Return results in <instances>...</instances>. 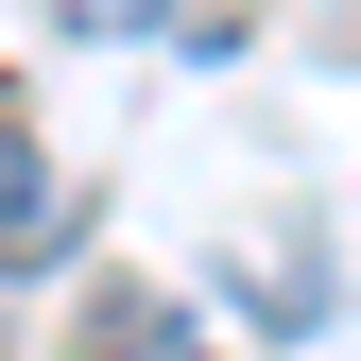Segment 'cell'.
Returning <instances> with one entry per match:
<instances>
[{
  "instance_id": "6da1fadb",
  "label": "cell",
  "mask_w": 361,
  "mask_h": 361,
  "mask_svg": "<svg viewBox=\"0 0 361 361\" xmlns=\"http://www.w3.org/2000/svg\"><path fill=\"white\" fill-rule=\"evenodd\" d=\"M69 241V172L18 138V121H0V276H35V258Z\"/></svg>"
},
{
  "instance_id": "7a4b0ae2",
  "label": "cell",
  "mask_w": 361,
  "mask_h": 361,
  "mask_svg": "<svg viewBox=\"0 0 361 361\" xmlns=\"http://www.w3.org/2000/svg\"><path fill=\"white\" fill-rule=\"evenodd\" d=\"M69 344H86V361H207V344H190V310H172V293H138V276H121L104 310H86Z\"/></svg>"
},
{
  "instance_id": "3957f363",
  "label": "cell",
  "mask_w": 361,
  "mask_h": 361,
  "mask_svg": "<svg viewBox=\"0 0 361 361\" xmlns=\"http://www.w3.org/2000/svg\"><path fill=\"white\" fill-rule=\"evenodd\" d=\"M52 18H69V35H155L172 0H52Z\"/></svg>"
}]
</instances>
